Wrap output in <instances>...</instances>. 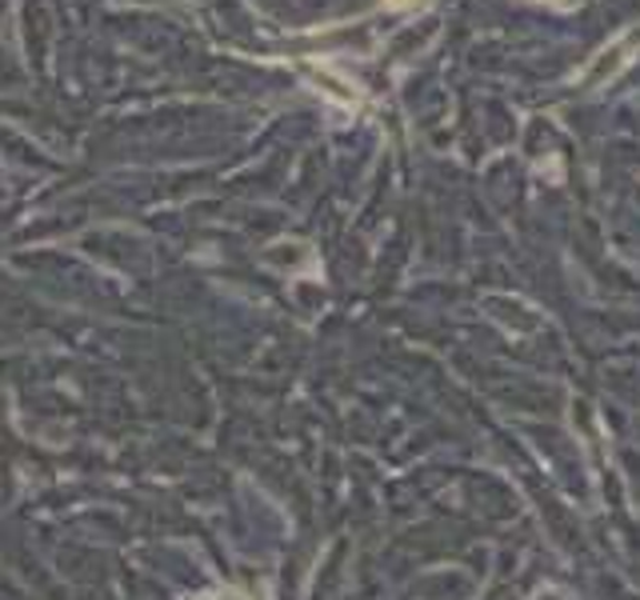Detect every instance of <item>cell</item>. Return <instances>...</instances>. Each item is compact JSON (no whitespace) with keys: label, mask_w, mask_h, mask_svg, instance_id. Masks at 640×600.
I'll return each instance as SVG.
<instances>
[{"label":"cell","mask_w":640,"mask_h":600,"mask_svg":"<svg viewBox=\"0 0 640 600\" xmlns=\"http://www.w3.org/2000/svg\"><path fill=\"white\" fill-rule=\"evenodd\" d=\"M532 600H572V592H564L560 584H540V589L532 592Z\"/></svg>","instance_id":"1"},{"label":"cell","mask_w":640,"mask_h":600,"mask_svg":"<svg viewBox=\"0 0 640 600\" xmlns=\"http://www.w3.org/2000/svg\"><path fill=\"white\" fill-rule=\"evenodd\" d=\"M389 9H409V4H417V0H384Z\"/></svg>","instance_id":"2"},{"label":"cell","mask_w":640,"mask_h":600,"mask_svg":"<svg viewBox=\"0 0 640 600\" xmlns=\"http://www.w3.org/2000/svg\"><path fill=\"white\" fill-rule=\"evenodd\" d=\"M212 600H244L240 592H220V597H212Z\"/></svg>","instance_id":"3"}]
</instances>
